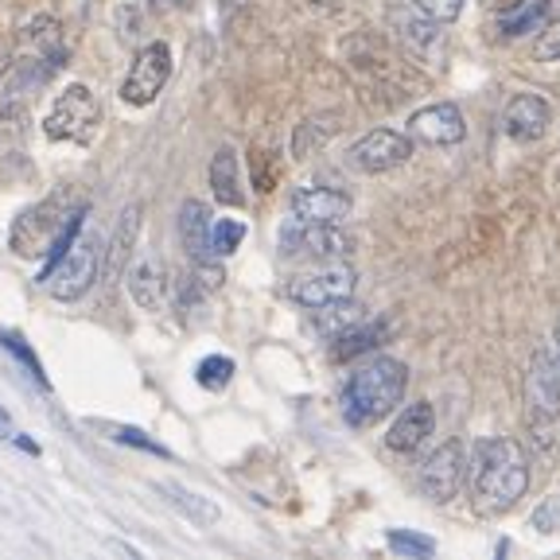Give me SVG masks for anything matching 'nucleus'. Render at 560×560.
<instances>
[{
  "mask_svg": "<svg viewBox=\"0 0 560 560\" xmlns=\"http://www.w3.org/2000/svg\"><path fill=\"white\" fill-rule=\"evenodd\" d=\"M405 389H409V366L401 359L382 354L362 362L342 385V417L354 429H370L405 401Z\"/></svg>",
  "mask_w": 560,
  "mask_h": 560,
  "instance_id": "nucleus-1",
  "label": "nucleus"
},
{
  "mask_svg": "<svg viewBox=\"0 0 560 560\" xmlns=\"http://www.w3.org/2000/svg\"><path fill=\"white\" fill-rule=\"evenodd\" d=\"M471 490L475 506L482 514H506V510H514L517 499L529 490V464H525L522 444L510 436L487 440L479 447V455H475Z\"/></svg>",
  "mask_w": 560,
  "mask_h": 560,
  "instance_id": "nucleus-2",
  "label": "nucleus"
},
{
  "mask_svg": "<svg viewBox=\"0 0 560 560\" xmlns=\"http://www.w3.org/2000/svg\"><path fill=\"white\" fill-rule=\"evenodd\" d=\"M79 207L82 202H70V195L59 191V195H51V199L20 210L16 222H12V230H9V249L16 257H47L51 254L55 237L67 230V222L74 219V210Z\"/></svg>",
  "mask_w": 560,
  "mask_h": 560,
  "instance_id": "nucleus-3",
  "label": "nucleus"
},
{
  "mask_svg": "<svg viewBox=\"0 0 560 560\" xmlns=\"http://www.w3.org/2000/svg\"><path fill=\"white\" fill-rule=\"evenodd\" d=\"M102 125V105H97L94 90L82 82H70L59 97L51 102L44 117V137L47 140H70V144H86Z\"/></svg>",
  "mask_w": 560,
  "mask_h": 560,
  "instance_id": "nucleus-4",
  "label": "nucleus"
},
{
  "mask_svg": "<svg viewBox=\"0 0 560 560\" xmlns=\"http://www.w3.org/2000/svg\"><path fill=\"white\" fill-rule=\"evenodd\" d=\"M102 261H105V249H102V242H97V234H79L74 245L59 257V265L44 277L47 292H51L55 300H62V304L82 300L94 289Z\"/></svg>",
  "mask_w": 560,
  "mask_h": 560,
  "instance_id": "nucleus-5",
  "label": "nucleus"
},
{
  "mask_svg": "<svg viewBox=\"0 0 560 560\" xmlns=\"http://www.w3.org/2000/svg\"><path fill=\"white\" fill-rule=\"evenodd\" d=\"M284 257H312V261H347L354 254V237L339 222H296L280 234Z\"/></svg>",
  "mask_w": 560,
  "mask_h": 560,
  "instance_id": "nucleus-6",
  "label": "nucleus"
},
{
  "mask_svg": "<svg viewBox=\"0 0 560 560\" xmlns=\"http://www.w3.org/2000/svg\"><path fill=\"white\" fill-rule=\"evenodd\" d=\"M172 79V47L164 39H152L137 51L129 74L121 82V102L125 105H152L160 97V90Z\"/></svg>",
  "mask_w": 560,
  "mask_h": 560,
  "instance_id": "nucleus-7",
  "label": "nucleus"
},
{
  "mask_svg": "<svg viewBox=\"0 0 560 560\" xmlns=\"http://www.w3.org/2000/svg\"><path fill=\"white\" fill-rule=\"evenodd\" d=\"M525 409H529V424L537 432H545L560 417V366L552 362L549 350H534V359H529Z\"/></svg>",
  "mask_w": 560,
  "mask_h": 560,
  "instance_id": "nucleus-8",
  "label": "nucleus"
},
{
  "mask_svg": "<svg viewBox=\"0 0 560 560\" xmlns=\"http://www.w3.org/2000/svg\"><path fill=\"white\" fill-rule=\"evenodd\" d=\"M464 475H467L464 444H459V440H444V444H440L436 452L420 464L417 482H420V490H424V499H432V502L444 506V502H452L455 494H459Z\"/></svg>",
  "mask_w": 560,
  "mask_h": 560,
  "instance_id": "nucleus-9",
  "label": "nucleus"
},
{
  "mask_svg": "<svg viewBox=\"0 0 560 560\" xmlns=\"http://www.w3.org/2000/svg\"><path fill=\"white\" fill-rule=\"evenodd\" d=\"M409 156H412V137L409 132H397V129H374L347 149V164L354 167V172H366V175L401 167Z\"/></svg>",
  "mask_w": 560,
  "mask_h": 560,
  "instance_id": "nucleus-10",
  "label": "nucleus"
},
{
  "mask_svg": "<svg viewBox=\"0 0 560 560\" xmlns=\"http://www.w3.org/2000/svg\"><path fill=\"white\" fill-rule=\"evenodd\" d=\"M354 284H359V272L350 265H327L319 272H304L289 284V300H296L300 307H324L331 300L354 296Z\"/></svg>",
  "mask_w": 560,
  "mask_h": 560,
  "instance_id": "nucleus-11",
  "label": "nucleus"
},
{
  "mask_svg": "<svg viewBox=\"0 0 560 560\" xmlns=\"http://www.w3.org/2000/svg\"><path fill=\"white\" fill-rule=\"evenodd\" d=\"M409 137L420 140V144H429V149H452V144H464L467 121L459 114V105L436 102L409 117Z\"/></svg>",
  "mask_w": 560,
  "mask_h": 560,
  "instance_id": "nucleus-12",
  "label": "nucleus"
},
{
  "mask_svg": "<svg viewBox=\"0 0 560 560\" xmlns=\"http://www.w3.org/2000/svg\"><path fill=\"white\" fill-rule=\"evenodd\" d=\"M502 125H506V137L517 144H534L549 132L552 125V105L541 94H514L502 109Z\"/></svg>",
  "mask_w": 560,
  "mask_h": 560,
  "instance_id": "nucleus-13",
  "label": "nucleus"
},
{
  "mask_svg": "<svg viewBox=\"0 0 560 560\" xmlns=\"http://www.w3.org/2000/svg\"><path fill=\"white\" fill-rule=\"evenodd\" d=\"M350 195L335 187H296L289 199V210L296 222H342L350 214Z\"/></svg>",
  "mask_w": 560,
  "mask_h": 560,
  "instance_id": "nucleus-14",
  "label": "nucleus"
},
{
  "mask_svg": "<svg viewBox=\"0 0 560 560\" xmlns=\"http://www.w3.org/2000/svg\"><path fill=\"white\" fill-rule=\"evenodd\" d=\"M432 429H436V412H432L429 401L405 405L394 424H389V432H385V447L397 455H409L432 436Z\"/></svg>",
  "mask_w": 560,
  "mask_h": 560,
  "instance_id": "nucleus-15",
  "label": "nucleus"
},
{
  "mask_svg": "<svg viewBox=\"0 0 560 560\" xmlns=\"http://www.w3.org/2000/svg\"><path fill=\"white\" fill-rule=\"evenodd\" d=\"M140 214H144L140 202H129V207L121 210L114 237H109V245H105V261H102L105 280H121L125 272H129L132 245H137V234H140Z\"/></svg>",
  "mask_w": 560,
  "mask_h": 560,
  "instance_id": "nucleus-16",
  "label": "nucleus"
},
{
  "mask_svg": "<svg viewBox=\"0 0 560 560\" xmlns=\"http://www.w3.org/2000/svg\"><path fill=\"white\" fill-rule=\"evenodd\" d=\"M210 230H214V222H210L207 202L184 199V207H179V242H184L191 265L214 261V249H210ZM219 261H222V257H219Z\"/></svg>",
  "mask_w": 560,
  "mask_h": 560,
  "instance_id": "nucleus-17",
  "label": "nucleus"
},
{
  "mask_svg": "<svg viewBox=\"0 0 560 560\" xmlns=\"http://www.w3.org/2000/svg\"><path fill=\"white\" fill-rule=\"evenodd\" d=\"M129 296L137 300L144 312H160L167 300V272H164V261L152 254L137 257L129 265Z\"/></svg>",
  "mask_w": 560,
  "mask_h": 560,
  "instance_id": "nucleus-18",
  "label": "nucleus"
},
{
  "mask_svg": "<svg viewBox=\"0 0 560 560\" xmlns=\"http://www.w3.org/2000/svg\"><path fill=\"white\" fill-rule=\"evenodd\" d=\"M207 179H210V195H214V202H222V207H245L237 152L230 149V144H222V149L214 152V160H210V167H207Z\"/></svg>",
  "mask_w": 560,
  "mask_h": 560,
  "instance_id": "nucleus-19",
  "label": "nucleus"
},
{
  "mask_svg": "<svg viewBox=\"0 0 560 560\" xmlns=\"http://www.w3.org/2000/svg\"><path fill=\"white\" fill-rule=\"evenodd\" d=\"M156 490L167 499V506L179 510L191 525H202V529H207V525H214L222 517V510L214 506V502L195 494V490H187L184 482H156Z\"/></svg>",
  "mask_w": 560,
  "mask_h": 560,
  "instance_id": "nucleus-20",
  "label": "nucleus"
},
{
  "mask_svg": "<svg viewBox=\"0 0 560 560\" xmlns=\"http://www.w3.org/2000/svg\"><path fill=\"white\" fill-rule=\"evenodd\" d=\"M389 331H394V327L385 324V319H370V324L359 327V331L350 327V331H342L339 342L331 347V359L350 362V359H359V354H366V350H377L385 339H389Z\"/></svg>",
  "mask_w": 560,
  "mask_h": 560,
  "instance_id": "nucleus-21",
  "label": "nucleus"
},
{
  "mask_svg": "<svg viewBox=\"0 0 560 560\" xmlns=\"http://www.w3.org/2000/svg\"><path fill=\"white\" fill-rule=\"evenodd\" d=\"M312 312H315V327H319L324 335H335V339H339L342 331H350V327H359L362 319H366V307H362L354 296L331 300V304L312 307Z\"/></svg>",
  "mask_w": 560,
  "mask_h": 560,
  "instance_id": "nucleus-22",
  "label": "nucleus"
},
{
  "mask_svg": "<svg viewBox=\"0 0 560 560\" xmlns=\"http://www.w3.org/2000/svg\"><path fill=\"white\" fill-rule=\"evenodd\" d=\"M97 432H105V436L114 440V444H125V447H137V452H149V455H160V459H172V452H167L160 440H152L144 429H132V424H114V420H90Z\"/></svg>",
  "mask_w": 560,
  "mask_h": 560,
  "instance_id": "nucleus-23",
  "label": "nucleus"
},
{
  "mask_svg": "<svg viewBox=\"0 0 560 560\" xmlns=\"http://www.w3.org/2000/svg\"><path fill=\"white\" fill-rule=\"evenodd\" d=\"M335 117H307V121L296 125V132H292V156L296 160H307L315 156V152L324 149L327 137H331L339 125H331Z\"/></svg>",
  "mask_w": 560,
  "mask_h": 560,
  "instance_id": "nucleus-24",
  "label": "nucleus"
},
{
  "mask_svg": "<svg viewBox=\"0 0 560 560\" xmlns=\"http://www.w3.org/2000/svg\"><path fill=\"white\" fill-rule=\"evenodd\" d=\"M230 377H234V359H226V354H210V359H202L199 366H195V382H199L202 389H210V394L226 389Z\"/></svg>",
  "mask_w": 560,
  "mask_h": 560,
  "instance_id": "nucleus-25",
  "label": "nucleus"
},
{
  "mask_svg": "<svg viewBox=\"0 0 560 560\" xmlns=\"http://www.w3.org/2000/svg\"><path fill=\"white\" fill-rule=\"evenodd\" d=\"M385 545H389L397 557H412V560L432 557V552H436V541H432V537L412 534V529H389V534H385Z\"/></svg>",
  "mask_w": 560,
  "mask_h": 560,
  "instance_id": "nucleus-26",
  "label": "nucleus"
},
{
  "mask_svg": "<svg viewBox=\"0 0 560 560\" xmlns=\"http://www.w3.org/2000/svg\"><path fill=\"white\" fill-rule=\"evenodd\" d=\"M0 347L9 350L12 359H16L20 366L27 370V377H35V382H39V385H44V389H47V374H44V366H39V359H35V350L27 347V342L20 339L16 331H4V327H0Z\"/></svg>",
  "mask_w": 560,
  "mask_h": 560,
  "instance_id": "nucleus-27",
  "label": "nucleus"
},
{
  "mask_svg": "<svg viewBox=\"0 0 560 560\" xmlns=\"http://www.w3.org/2000/svg\"><path fill=\"white\" fill-rule=\"evenodd\" d=\"M242 242H245V222H237V219H219L214 230H210V249H214V257H230Z\"/></svg>",
  "mask_w": 560,
  "mask_h": 560,
  "instance_id": "nucleus-28",
  "label": "nucleus"
},
{
  "mask_svg": "<svg viewBox=\"0 0 560 560\" xmlns=\"http://www.w3.org/2000/svg\"><path fill=\"white\" fill-rule=\"evenodd\" d=\"M409 4L417 12H424L429 20H436V24H452V20L464 16L467 0H409Z\"/></svg>",
  "mask_w": 560,
  "mask_h": 560,
  "instance_id": "nucleus-29",
  "label": "nucleus"
},
{
  "mask_svg": "<svg viewBox=\"0 0 560 560\" xmlns=\"http://www.w3.org/2000/svg\"><path fill=\"white\" fill-rule=\"evenodd\" d=\"M397 24H401L405 27V39H409V44H417L420 47V51H424V47H436L440 44V32H436V27H432V24H436V20H429V16H424V12H420V24H409V20H405V16H397Z\"/></svg>",
  "mask_w": 560,
  "mask_h": 560,
  "instance_id": "nucleus-30",
  "label": "nucleus"
},
{
  "mask_svg": "<svg viewBox=\"0 0 560 560\" xmlns=\"http://www.w3.org/2000/svg\"><path fill=\"white\" fill-rule=\"evenodd\" d=\"M529 525H534L537 534H560V494H549V499L534 510Z\"/></svg>",
  "mask_w": 560,
  "mask_h": 560,
  "instance_id": "nucleus-31",
  "label": "nucleus"
},
{
  "mask_svg": "<svg viewBox=\"0 0 560 560\" xmlns=\"http://www.w3.org/2000/svg\"><path fill=\"white\" fill-rule=\"evenodd\" d=\"M534 59H541V62L560 59V20L541 27V35H537V44H534Z\"/></svg>",
  "mask_w": 560,
  "mask_h": 560,
  "instance_id": "nucleus-32",
  "label": "nucleus"
},
{
  "mask_svg": "<svg viewBox=\"0 0 560 560\" xmlns=\"http://www.w3.org/2000/svg\"><path fill=\"white\" fill-rule=\"evenodd\" d=\"M16 436V424H12V412L0 405V440H12Z\"/></svg>",
  "mask_w": 560,
  "mask_h": 560,
  "instance_id": "nucleus-33",
  "label": "nucleus"
},
{
  "mask_svg": "<svg viewBox=\"0 0 560 560\" xmlns=\"http://www.w3.org/2000/svg\"><path fill=\"white\" fill-rule=\"evenodd\" d=\"M525 0H487V9L490 12H514V9H522Z\"/></svg>",
  "mask_w": 560,
  "mask_h": 560,
  "instance_id": "nucleus-34",
  "label": "nucleus"
},
{
  "mask_svg": "<svg viewBox=\"0 0 560 560\" xmlns=\"http://www.w3.org/2000/svg\"><path fill=\"white\" fill-rule=\"evenodd\" d=\"M12 444H16V447H24L27 455H39V444H35V440H27L24 432H16V436H12Z\"/></svg>",
  "mask_w": 560,
  "mask_h": 560,
  "instance_id": "nucleus-35",
  "label": "nucleus"
},
{
  "mask_svg": "<svg viewBox=\"0 0 560 560\" xmlns=\"http://www.w3.org/2000/svg\"><path fill=\"white\" fill-rule=\"evenodd\" d=\"M245 4H249V0H219L222 12H237V9H245Z\"/></svg>",
  "mask_w": 560,
  "mask_h": 560,
  "instance_id": "nucleus-36",
  "label": "nucleus"
},
{
  "mask_svg": "<svg viewBox=\"0 0 560 560\" xmlns=\"http://www.w3.org/2000/svg\"><path fill=\"white\" fill-rule=\"evenodd\" d=\"M552 335H557V366H560V315H557V327H552Z\"/></svg>",
  "mask_w": 560,
  "mask_h": 560,
  "instance_id": "nucleus-37",
  "label": "nucleus"
},
{
  "mask_svg": "<svg viewBox=\"0 0 560 560\" xmlns=\"http://www.w3.org/2000/svg\"><path fill=\"white\" fill-rule=\"evenodd\" d=\"M312 4H335V0H312Z\"/></svg>",
  "mask_w": 560,
  "mask_h": 560,
  "instance_id": "nucleus-38",
  "label": "nucleus"
}]
</instances>
